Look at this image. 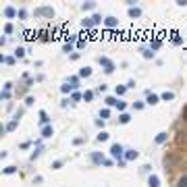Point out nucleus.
<instances>
[{
	"instance_id": "obj_1",
	"label": "nucleus",
	"mask_w": 187,
	"mask_h": 187,
	"mask_svg": "<svg viewBox=\"0 0 187 187\" xmlns=\"http://www.w3.org/2000/svg\"><path fill=\"white\" fill-rule=\"evenodd\" d=\"M179 162H181V156H179L177 152H166L164 158H162V164H164V171H166V173L175 171V168L179 166Z\"/></svg>"
},
{
	"instance_id": "obj_2",
	"label": "nucleus",
	"mask_w": 187,
	"mask_h": 187,
	"mask_svg": "<svg viewBox=\"0 0 187 187\" xmlns=\"http://www.w3.org/2000/svg\"><path fill=\"white\" fill-rule=\"evenodd\" d=\"M123 152H125V150H123L121 143H112V145H110V156H112L121 166H125V156H123Z\"/></svg>"
},
{
	"instance_id": "obj_3",
	"label": "nucleus",
	"mask_w": 187,
	"mask_h": 187,
	"mask_svg": "<svg viewBox=\"0 0 187 187\" xmlns=\"http://www.w3.org/2000/svg\"><path fill=\"white\" fill-rule=\"evenodd\" d=\"M175 141H177V145H179V148H187V125H185V127H179V129H177Z\"/></svg>"
},
{
	"instance_id": "obj_4",
	"label": "nucleus",
	"mask_w": 187,
	"mask_h": 187,
	"mask_svg": "<svg viewBox=\"0 0 187 187\" xmlns=\"http://www.w3.org/2000/svg\"><path fill=\"white\" fill-rule=\"evenodd\" d=\"M98 62L104 67V73H108V75H110V73L114 71V62H112L110 58H106V56H100V58H98Z\"/></svg>"
},
{
	"instance_id": "obj_5",
	"label": "nucleus",
	"mask_w": 187,
	"mask_h": 187,
	"mask_svg": "<svg viewBox=\"0 0 187 187\" xmlns=\"http://www.w3.org/2000/svg\"><path fill=\"white\" fill-rule=\"evenodd\" d=\"M36 17H48V19H52L54 17V10L50 6H40V8H36Z\"/></svg>"
},
{
	"instance_id": "obj_6",
	"label": "nucleus",
	"mask_w": 187,
	"mask_h": 187,
	"mask_svg": "<svg viewBox=\"0 0 187 187\" xmlns=\"http://www.w3.org/2000/svg\"><path fill=\"white\" fill-rule=\"evenodd\" d=\"M145 104H150V106H154V104H158V100H160V96H156V94H152V92H145Z\"/></svg>"
},
{
	"instance_id": "obj_7",
	"label": "nucleus",
	"mask_w": 187,
	"mask_h": 187,
	"mask_svg": "<svg viewBox=\"0 0 187 187\" xmlns=\"http://www.w3.org/2000/svg\"><path fill=\"white\" fill-rule=\"evenodd\" d=\"M92 162H94V164H104L106 158L102 156V152H92Z\"/></svg>"
},
{
	"instance_id": "obj_8",
	"label": "nucleus",
	"mask_w": 187,
	"mask_h": 187,
	"mask_svg": "<svg viewBox=\"0 0 187 187\" xmlns=\"http://www.w3.org/2000/svg\"><path fill=\"white\" fill-rule=\"evenodd\" d=\"M104 25L110 27V29H114V27H119V19H117V17H106V19H104Z\"/></svg>"
},
{
	"instance_id": "obj_9",
	"label": "nucleus",
	"mask_w": 187,
	"mask_h": 187,
	"mask_svg": "<svg viewBox=\"0 0 187 187\" xmlns=\"http://www.w3.org/2000/svg\"><path fill=\"white\" fill-rule=\"evenodd\" d=\"M137 156H140V152H137V150H127V152H125V162H129V160H135Z\"/></svg>"
},
{
	"instance_id": "obj_10",
	"label": "nucleus",
	"mask_w": 187,
	"mask_h": 187,
	"mask_svg": "<svg viewBox=\"0 0 187 187\" xmlns=\"http://www.w3.org/2000/svg\"><path fill=\"white\" fill-rule=\"evenodd\" d=\"M129 17H131V19L141 17V8H140V6H131V8H129Z\"/></svg>"
},
{
	"instance_id": "obj_11",
	"label": "nucleus",
	"mask_w": 187,
	"mask_h": 187,
	"mask_svg": "<svg viewBox=\"0 0 187 187\" xmlns=\"http://www.w3.org/2000/svg\"><path fill=\"white\" fill-rule=\"evenodd\" d=\"M17 13H19V10H15L13 6H4V17L13 19V17H17Z\"/></svg>"
},
{
	"instance_id": "obj_12",
	"label": "nucleus",
	"mask_w": 187,
	"mask_h": 187,
	"mask_svg": "<svg viewBox=\"0 0 187 187\" xmlns=\"http://www.w3.org/2000/svg\"><path fill=\"white\" fill-rule=\"evenodd\" d=\"M148 185H150V187H160V179H158L156 175H150V179H148Z\"/></svg>"
},
{
	"instance_id": "obj_13",
	"label": "nucleus",
	"mask_w": 187,
	"mask_h": 187,
	"mask_svg": "<svg viewBox=\"0 0 187 187\" xmlns=\"http://www.w3.org/2000/svg\"><path fill=\"white\" fill-rule=\"evenodd\" d=\"M40 123H42V127H46L48 123H50V119H48V112H46V110H40Z\"/></svg>"
},
{
	"instance_id": "obj_14",
	"label": "nucleus",
	"mask_w": 187,
	"mask_h": 187,
	"mask_svg": "<svg viewBox=\"0 0 187 187\" xmlns=\"http://www.w3.org/2000/svg\"><path fill=\"white\" fill-rule=\"evenodd\" d=\"M50 135H54V129H52V125H46V127H42V137H50Z\"/></svg>"
},
{
	"instance_id": "obj_15",
	"label": "nucleus",
	"mask_w": 187,
	"mask_h": 187,
	"mask_svg": "<svg viewBox=\"0 0 187 187\" xmlns=\"http://www.w3.org/2000/svg\"><path fill=\"white\" fill-rule=\"evenodd\" d=\"M104 102H106V106H119V102H121V100H119V98H114V96H108Z\"/></svg>"
},
{
	"instance_id": "obj_16",
	"label": "nucleus",
	"mask_w": 187,
	"mask_h": 187,
	"mask_svg": "<svg viewBox=\"0 0 187 187\" xmlns=\"http://www.w3.org/2000/svg\"><path fill=\"white\" fill-rule=\"evenodd\" d=\"M17 125H19V117H15V119H13V121L4 127V129H6V131H15V129H17Z\"/></svg>"
},
{
	"instance_id": "obj_17",
	"label": "nucleus",
	"mask_w": 187,
	"mask_h": 187,
	"mask_svg": "<svg viewBox=\"0 0 187 187\" xmlns=\"http://www.w3.org/2000/svg\"><path fill=\"white\" fill-rule=\"evenodd\" d=\"M166 140H168V133H166V131H160V133L156 135V143H164Z\"/></svg>"
},
{
	"instance_id": "obj_18",
	"label": "nucleus",
	"mask_w": 187,
	"mask_h": 187,
	"mask_svg": "<svg viewBox=\"0 0 187 187\" xmlns=\"http://www.w3.org/2000/svg\"><path fill=\"white\" fill-rule=\"evenodd\" d=\"M129 121H131V117H129L127 112H121V117H119V123H121V125H127Z\"/></svg>"
},
{
	"instance_id": "obj_19",
	"label": "nucleus",
	"mask_w": 187,
	"mask_h": 187,
	"mask_svg": "<svg viewBox=\"0 0 187 187\" xmlns=\"http://www.w3.org/2000/svg\"><path fill=\"white\" fill-rule=\"evenodd\" d=\"M90 75H92V69H90V67L79 69V77H90Z\"/></svg>"
},
{
	"instance_id": "obj_20",
	"label": "nucleus",
	"mask_w": 187,
	"mask_h": 187,
	"mask_svg": "<svg viewBox=\"0 0 187 187\" xmlns=\"http://www.w3.org/2000/svg\"><path fill=\"white\" fill-rule=\"evenodd\" d=\"M127 90H129L127 85H117V88H114V94H117V96H123V94L127 92Z\"/></svg>"
},
{
	"instance_id": "obj_21",
	"label": "nucleus",
	"mask_w": 187,
	"mask_h": 187,
	"mask_svg": "<svg viewBox=\"0 0 187 187\" xmlns=\"http://www.w3.org/2000/svg\"><path fill=\"white\" fill-rule=\"evenodd\" d=\"M141 54H143L145 58H154V50H152V48H143V50H141Z\"/></svg>"
},
{
	"instance_id": "obj_22",
	"label": "nucleus",
	"mask_w": 187,
	"mask_h": 187,
	"mask_svg": "<svg viewBox=\"0 0 187 187\" xmlns=\"http://www.w3.org/2000/svg\"><path fill=\"white\" fill-rule=\"evenodd\" d=\"M177 187H187V175H181L179 181H177Z\"/></svg>"
},
{
	"instance_id": "obj_23",
	"label": "nucleus",
	"mask_w": 187,
	"mask_h": 187,
	"mask_svg": "<svg viewBox=\"0 0 187 187\" xmlns=\"http://www.w3.org/2000/svg\"><path fill=\"white\" fill-rule=\"evenodd\" d=\"M108 117H110V110H108V108H102V110H100V119H102V121H106Z\"/></svg>"
},
{
	"instance_id": "obj_24",
	"label": "nucleus",
	"mask_w": 187,
	"mask_h": 187,
	"mask_svg": "<svg viewBox=\"0 0 187 187\" xmlns=\"http://www.w3.org/2000/svg\"><path fill=\"white\" fill-rule=\"evenodd\" d=\"M79 100H83V94L73 92V96H71V102H79Z\"/></svg>"
},
{
	"instance_id": "obj_25",
	"label": "nucleus",
	"mask_w": 187,
	"mask_h": 187,
	"mask_svg": "<svg viewBox=\"0 0 187 187\" xmlns=\"http://www.w3.org/2000/svg\"><path fill=\"white\" fill-rule=\"evenodd\" d=\"M160 44H162V40L158 38V40H154V42H150V48H152V50H158V48H160Z\"/></svg>"
},
{
	"instance_id": "obj_26",
	"label": "nucleus",
	"mask_w": 187,
	"mask_h": 187,
	"mask_svg": "<svg viewBox=\"0 0 187 187\" xmlns=\"http://www.w3.org/2000/svg\"><path fill=\"white\" fill-rule=\"evenodd\" d=\"M108 137H110V135H108L106 131H100V133H98V141H108Z\"/></svg>"
},
{
	"instance_id": "obj_27",
	"label": "nucleus",
	"mask_w": 187,
	"mask_h": 187,
	"mask_svg": "<svg viewBox=\"0 0 187 187\" xmlns=\"http://www.w3.org/2000/svg\"><path fill=\"white\" fill-rule=\"evenodd\" d=\"M69 85H71V88L75 90V88L79 85V77H71V79H69Z\"/></svg>"
},
{
	"instance_id": "obj_28",
	"label": "nucleus",
	"mask_w": 187,
	"mask_h": 187,
	"mask_svg": "<svg viewBox=\"0 0 187 187\" xmlns=\"http://www.w3.org/2000/svg\"><path fill=\"white\" fill-rule=\"evenodd\" d=\"M92 98H94V92H92V90L83 92V100H85V102H92Z\"/></svg>"
},
{
	"instance_id": "obj_29",
	"label": "nucleus",
	"mask_w": 187,
	"mask_h": 187,
	"mask_svg": "<svg viewBox=\"0 0 187 187\" xmlns=\"http://www.w3.org/2000/svg\"><path fill=\"white\" fill-rule=\"evenodd\" d=\"M92 23H94V25H100V23H104V19H102L100 15H94V17H92Z\"/></svg>"
},
{
	"instance_id": "obj_30",
	"label": "nucleus",
	"mask_w": 187,
	"mask_h": 187,
	"mask_svg": "<svg viewBox=\"0 0 187 187\" xmlns=\"http://www.w3.org/2000/svg\"><path fill=\"white\" fill-rule=\"evenodd\" d=\"M160 98L168 102V100H173V98H175V94H173V92H164V94H162V96H160Z\"/></svg>"
},
{
	"instance_id": "obj_31",
	"label": "nucleus",
	"mask_w": 187,
	"mask_h": 187,
	"mask_svg": "<svg viewBox=\"0 0 187 187\" xmlns=\"http://www.w3.org/2000/svg\"><path fill=\"white\" fill-rule=\"evenodd\" d=\"M60 92H62V94H69V92H73V88H71L69 83H65V85H60Z\"/></svg>"
},
{
	"instance_id": "obj_32",
	"label": "nucleus",
	"mask_w": 187,
	"mask_h": 187,
	"mask_svg": "<svg viewBox=\"0 0 187 187\" xmlns=\"http://www.w3.org/2000/svg\"><path fill=\"white\" fill-rule=\"evenodd\" d=\"M73 143H75V145H81V143H85V137H83V135H79V137H75V140H73Z\"/></svg>"
},
{
	"instance_id": "obj_33",
	"label": "nucleus",
	"mask_w": 187,
	"mask_h": 187,
	"mask_svg": "<svg viewBox=\"0 0 187 187\" xmlns=\"http://www.w3.org/2000/svg\"><path fill=\"white\" fill-rule=\"evenodd\" d=\"M15 56H17V58H23V56H25V50H23V48H17V50H15Z\"/></svg>"
},
{
	"instance_id": "obj_34",
	"label": "nucleus",
	"mask_w": 187,
	"mask_h": 187,
	"mask_svg": "<svg viewBox=\"0 0 187 187\" xmlns=\"http://www.w3.org/2000/svg\"><path fill=\"white\" fill-rule=\"evenodd\" d=\"M17 17H19V19H25V17H27V10H25V8H19Z\"/></svg>"
},
{
	"instance_id": "obj_35",
	"label": "nucleus",
	"mask_w": 187,
	"mask_h": 187,
	"mask_svg": "<svg viewBox=\"0 0 187 187\" xmlns=\"http://www.w3.org/2000/svg\"><path fill=\"white\" fill-rule=\"evenodd\" d=\"M40 154H42V145H38V148H36V152H33V154H31V158H33V160H36V158H38V156H40Z\"/></svg>"
},
{
	"instance_id": "obj_36",
	"label": "nucleus",
	"mask_w": 187,
	"mask_h": 187,
	"mask_svg": "<svg viewBox=\"0 0 187 187\" xmlns=\"http://www.w3.org/2000/svg\"><path fill=\"white\" fill-rule=\"evenodd\" d=\"M94 6H96V2H83V10H90Z\"/></svg>"
},
{
	"instance_id": "obj_37",
	"label": "nucleus",
	"mask_w": 187,
	"mask_h": 187,
	"mask_svg": "<svg viewBox=\"0 0 187 187\" xmlns=\"http://www.w3.org/2000/svg\"><path fill=\"white\" fill-rule=\"evenodd\" d=\"M2 60H4L6 65H13V62H15V58H13V56H2Z\"/></svg>"
},
{
	"instance_id": "obj_38",
	"label": "nucleus",
	"mask_w": 187,
	"mask_h": 187,
	"mask_svg": "<svg viewBox=\"0 0 187 187\" xmlns=\"http://www.w3.org/2000/svg\"><path fill=\"white\" fill-rule=\"evenodd\" d=\"M15 171H17V168H15V166H6V168H4V175H13V173H15Z\"/></svg>"
},
{
	"instance_id": "obj_39",
	"label": "nucleus",
	"mask_w": 187,
	"mask_h": 187,
	"mask_svg": "<svg viewBox=\"0 0 187 187\" xmlns=\"http://www.w3.org/2000/svg\"><path fill=\"white\" fill-rule=\"evenodd\" d=\"M81 25H83V27H92L94 23H92V19H83V21H81Z\"/></svg>"
},
{
	"instance_id": "obj_40",
	"label": "nucleus",
	"mask_w": 187,
	"mask_h": 187,
	"mask_svg": "<svg viewBox=\"0 0 187 187\" xmlns=\"http://www.w3.org/2000/svg\"><path fill=\"white\" fill-rule=\"evenodd\" d=\"M62 164H65V160H56V162H54V164H52V168H60V166H62Z\"/></svg>"
},
{
	"instance_id": "obj_41",
	"label": "nucleus",
	"mask_w": 187,
	"mask_h": 187,
	"mask_svg": "<svg viewBox=\"0 0 187 187\" xmlns=\"http://www.w3.org/2000/svg\"><path fill=\"white\" fill-rule=\"evenodd\" d=\"M65 52H73V44H71V42L65 44Z\"/></svg>"
},
{
	"instance_id": "obj_42",
	"label": "nucleus",
	"mask_w": 187,
	"mask_h": 187,
	"mask_svg": "<svg viewBox=\"0 0 187 187\" xmlns=\"http://www.w3.org/2000/svg\"><path fill=\"white\" fill-rule=\"evenodd\" d=\"M133 108H135V110H141V108H143V102H133Z\"/></svg>"
},
{
	"instance_id": "obj_43",
	"label": "nucleus",
	"mask_w": 187,
	"mask_h": 187,
	"mask_svg": "<svg viewBox=\"0 0 187 187\" xmlns=\"http://www.w3.org/2000/svg\"><path fill=\"white\" fill-rule=\"evenodd\" d=\"M10 31H13V25L6 23V25H4V33H10Z\"/></svg>"
},
{
	"instance_id": "obj_44",
	"label": "nucleus",
	"mask_w": 187,
	"mask_h": 187,
	"mask_svg": "<svg viewBox=\"0 0 187 187\" xmlns=\"http://www.w3.org/2000/svg\"><path fill=\"white\" fill-rule=\"evenodd\" d=\"M117 108H119V110H121V112H123V110H125V108H127V104H125V102H119V106H117Z\"/></svg>"
},
{
	"instance_id": "obj_45",
	"label": "nucleus",
	"mask_w": 187,
	"mask_h": 187,
	"mask_svg": "<svg viewBox=\"0 0 187 187\" xmlns=\"http://www.w3.org/2000/svg\"><path fill=\"white\" fill-rule=\"evenodd\" d=\"M8 98H10V92L4 90V92H2V100H8Z\"/></svg>"
},
{
	"instance_id": "obj_46",
	"label": "nucleus",
	"mask_w": 187,
	"mask_h": 187,
	"mask_svg": "<svg viewBox=\"0 0 187 187\" xmlns=\"http://www.w3.org/2000/svg\"><path fill=\"white\" fill-rule=\"evenodd\" d=\"M177 4L179 6H187V0H177Z\"/></svg>"
},
{
	"instance_id": "obj_47",
	"label": "nucleus",
	"mask_w": 187,
	"mask_h": 187,
	"mask_svg": "<svg viewBox=\"0 0 187 187\" xmlns=\"http://www.w3.org/2000/svg\"><path fill=\"white\" fill-rule=\"evenodd\" d=\"M183 121H185V123H187V106H185V108H183Z\"/></svg>"
}]
</instances>
